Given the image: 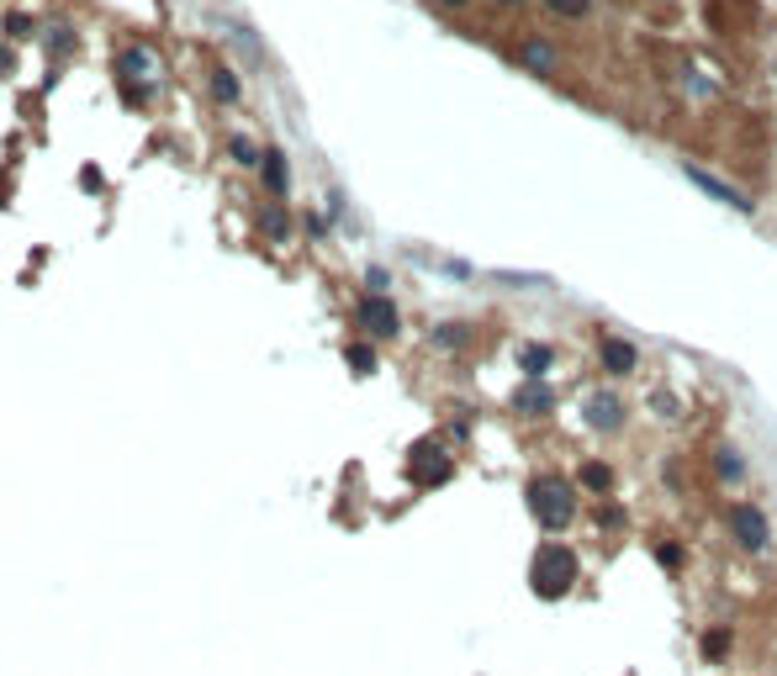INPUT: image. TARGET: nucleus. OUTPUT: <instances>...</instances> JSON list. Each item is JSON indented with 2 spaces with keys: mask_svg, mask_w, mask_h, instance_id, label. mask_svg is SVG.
I'll return each instance as SVG.
<instances>
[{
  "mask_svg": "<svg viewBox=\"0 0 777 676\" xmlns=\"http://www.w3.org/2000/svg\"><path fill=\"white\" fill-rule=\"evenodd\" d=\"M524 502L534 523H540L545 534H561L571 518H577V486H571L561 471H540L529 486H524Z\"/></svg>",
  "mask_w": 777,
  "mask_h": 676,
  "instance_id": "obj_1",
  "label": "nucleus"
},
{
  "mask_svg": "<svg viewBox=\"0 0 777 676\" xmlns=\"http://www.w3.org/2000/svg\"><path fill=\"white\" fill-rule=\"evenodd\" d=\"M529 587H534V597H545V603H561V597L577 587V555L555 539L540 544L529 560Z\"/></svg>",
  "mask_w": 777,
  "mask_h": 676,
  "instance_id": "obj_2",
  "label": "nucleus"
},
{
  "mask_svg": "<svg viewBox=\"0 0 777 676\" xmlns=\"http://www.w3.org/2000/svg\"><path fill=\"white\" fill-rule=\"evenodd\" d=\"M725 529H730V539H735L746 555H762L767 539H772L767 513H762L756 502H730V507H725Z\"/></svg>",
  "mask_w": 777,
  "mask_h": 676,
  "instance_id": "obj_3",
  "label": "nucleus"
},
{
  "mask_svg": "<svg viewBox=\"0 0 777 676\" xmlns=\"http://www.w3.org/2000/svg\"><path fill=\"white\" fill-rule=\"evenodd\" d=\"M703 16H709L714 32H751L756 27V0H703Z\"/></svg>",
  "mask_w": 777,
  "mask_h": 676,
  "instance_id": "obj_4",
  "label": "nucleus"
},
{
  "mask_svg": "<svg viewBox=\"0 0 777 676\" xmlns=\"http://www.w3.org/2000/svg\"><path fill=\"white\" fill-rule=\"evenodd\" d=\"M582 412H587V428H598V434H619L624 428V402L614 391H592L582 402Z\"/></svg>",
  "mask_w": 777,
  "mask_h": 676,
  "instance_id": "obj_5",
  "label": "nucleus"
},
{
  "mask_svg": "<svg viewBox=\"0 0 777 676\" xmlns=\"http://www.w3.org/2000/svg\"><path fill=\"white\" fill-rule=\"evenodd\" d=\"M682 175H688L698 191H709L714 201H725V206H735V212H751V201H746V191H735L730 180H719V175H709V169H698V164H682Z\"/></svg>",
  "mask_w": 777,
  "mask_h": 676,
  "instance_id": "obj_6",
  "label": "nucleus"
},
{
  "mask_svg": "<svg viewBox=\"0 0 777 676\" xmlns=\"http://www.w3.org/2000/svg\"><path fill=\"white\" fill-rule=\"evenodd\" d=\"M598 365H603L608 375H635L640 354H635V344H629V338H614V333H603V338H598Z\"/></svg>",
  "mask_w": 777,
  "mask_h": 676,
  "instance_id": "obj_7",
  "label": "nucleus"
},
{
  "mask_svg": "<svg viewBox=\"0 0 777 676\" xmlns=\"http://www.w3.org/2000/svg\"><path fill=\"white\" fill-rule=\"evenodd\" d=\"M360 328L376 333V338H392L402 328V317H397V307L386 302V296H365V302H360Z\"/></svg>",
  "mask_w": 777,
  "mask_h": 676,
  "instance_id": "obj_8",
  "label": "nucleus"
},
{
  "mask_svg": "<svg viewBox=\"0 0 777 676\" xmlns=\"http://www.w3.org/2000/svg\"><path fill=\"white\" fill-rule=\"evenodd\" d=\"M513 412H518V418H545V412H555V386L524 381V386L513 391Z\"/></svg>",
  "mask_w": 777,
  "mask_h": 676,
  "instance_id": "obj_9",
  "label": "nucleus"
},
{
  "mask_svg": "<svg viewBox=\"0 0 777 676\" xmlns=\"http://www.w3.org/2000/svg\"><path fill=\"white\" fill-rule=\"evenodd\" d=\"M513 59L524 64V69H534V74H545V80H550L555 69H561V53H555L545 37H524V43L513 48Z\"/></svg>",
  "mask_w": 777,
  "mask_h": 676,
  "instance_id": "obj_10",
  "label": "nucleus"
},
{
  "mask_svg": "<svg viewBox=\"0 0 777 676\" xmlns=\"http://www.w3.org/2000/svg\"><path fill=\"white\" fill-rule=\"evenodd\" d=\"M413 476H418L423 486H429V481H444V476H450V460H444V449H439V444H434V449H429V444H423V449H418V460H413Z\"/></svg>",
  "mask_w": 777,
  "mask_h": 676,
  "instance_id": "obj_11",
  "label": "nucleus"
},
{
  "mask_svg": "<svg viewBox=\"0 0 777 676\" xmlns=\"http://www.w3.org/2000/svg\"><path fill=\"white\" fill-rule=\"evenodd\" d=\"M550 365H555L550 344H518V370H529V381H545Z\"/></svg>",
  "mask_w": 777,
  "mask_h": 676,
  "instance_id": "obj_12",
  "label": "nucleus"
},
{
  "mask_svg": "<svg viewBox=\"0 0 777 676\" xmlns=\"http://www.w3.org/2000/svg\"><path fill=\"white\" fill-rule=\"evenodd\" d=\"M582 486H587V492H608V486H614V465H603V460H587L582 465Z\"/></svg>",
  "mask_w": 777,
  "mask_h": 676,
  "instance_id": "obj_13",
  "label": "nucleus"
},
{
  "mask_svg": "<svg viewBox=\"0 0 777 676\" xmlns=\"http://www.w3.org/2000/svg\"><path fill=\"white\" fill-rule=\"evenodd\" d=\"M471 338H476V333H471L466 323H444V328H434V344H439V349H466Z\"/></svg>",
  "mask_w": 777,
  "mask_h": 676,
  "instance_id": "obj_14",
  "label": "nucleus"
},
{
  "mask_svg": "<svg viewBox=\"0 0 777 676\" xmlns=\"http://www.w3.org/2000/svg\"><path fill=\"white\" fill-rule=\"evenodd\" d=\"M703 655H709V661H725V655H730V629H709V634H703Z\"/></svg>",
  "mask_w": 777,
  "mask_h": 676,
  "instance_id": "obj_15",
  "label": "nucleus"
},
{
  "mask_svg": "<svg viewBox=\"0 0 777 676\" xmlns=\"http://www.w3.org/2000/svg\"><path fill=\"white\" fill-rule=\"evenodd\" d=\"M550 16H566V22H582L587 16V0H545Z\"/></svg>",
  "mask_w": 777,
  "mask_h": 676,
  "instance_id": "obj_16",
  "label": "nucleus"
},
{
  "mask_svg": "<svg viewBox=\"0 0 777 676\" xmlns=\"http://www.w3.org/2000/svg\"><path fill=\"white\" fill-rule=\"evenodd\" d=\"M714 471L725 476V481H740V471H746V465H740L735 449H719V455H714Z\"/></svg>",
  "mask_w": 777,
  "mask_h": 676,
  "instance_id": "obj_17",
  "label": "nucleus"
},
{
  "mask_svg": "<svg viewBox=\"0 0 777 676\" xmlns=\"http://www.w3.org/2000/svg\"><path fill=\"white\" fill-rule=\"evenodd\" d=\"M265 180H270V191H275V196L286 191V164H281V154H265Z\"/></svg>",
  "mask_w": 777,
  "mask_h": 676,
  "instance_id": "obj_18",
  "label": "nucleus"
},
{
  "mask_svg": "<svg viewBox=\"0 0 777 676\" xmlns=\"http://www.w3.org/2000/svg\"><path fill=\"white\" fill-rule=\"evenodd\" d=\"M592 518H598V529H624V513L614 502H598V513H592Z\"/></svg>",
  "mask_w": 777,
  "mask_h": 676,
  "instance_id": "obj_19",
  "label": "nucleus"
},
{
  "mask_svg": "<svg viewBox=\"0 0 777 676\" xmlns=\"http://www.w3.org/2000/svg\"><path fill=\"white\" fill-rule=\"evenodd\" d=\"M349 365H355L360 375H370V370H376V354H370L365 344H349Z\"/></svg>",
  "mask_w": 777,
  "mask_h": 676,
  "instance_id": "obj_20",
  "label": "nucleus"
},
{
  "mask_svg": "<svg viewBox=\"0 0 777 676\" xmlns=\"http://www.w3.org/2000/svg\"><path fill=\"white\" fill-rule=\"evenodd\" d=\"M656 555H661V566H666V571H677V566H682V550H677V544H661Z\"/></svg>",
  "mask_w": 777,
  "mask_h": 676,
  "instance_id": "obj_21",
  "label": "nucleus"
},
{
  "mask_svg": "<svg viewBox=\"0 0 777 676\" xmlns=\"http://www.w3.org/2000/svg\"><path fill=\"white\" fill-rule=\"evenodd\" d=\"M434 6H444V11H460V6H471V0H434Z\"/></svg>",
  "mask_w": 777,
  "mask_h": 676,
  "instance_id": "obj_22",
  "label": "nucleus"
},
{
  "mask_svg": "<svg viewBox=\"0 0 777 676\" xmlns=\"http://www.w3.org/2000/svg\"><path fill=\"white\" fill-rule=\"evenodd\" d=\"M497 6H508V11H513V6H524V0H497Z\"/></svg>",
  "mask_w": 777,
  "mask_h": 676,
  "instance_id": "obj_23",
  "label": "nucleus"
}]
</instances>
